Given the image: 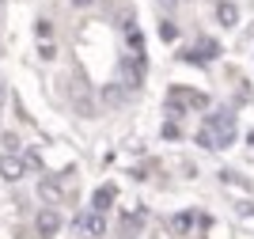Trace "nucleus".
<instances>
[{
    "label": "nucleus",
    "instance_id": "11",
    "mask_svg": "<svg viewBox=\"0 0 254 239\" xmlns=\"http://www.w3.org/2000/svg\"><path fill=\"white\" fill-rule=\"evenodd\" d=\"M216 19H220V27H235V19H239V8H235L232 0H220V4H216Z\"/></svg>",
    "mask_w": 254,
    "mask_h": 239
},
{
    "label": "nucleus",
    "instance_id": "1",
    "mask_svg": "<svg viewBox=\"0 0 254 239\" xmlns=\"http://www.w3.org/2000/svg\"><path fill=\"white\" fill-rule=\"evenodd\" d=\"M232 141H235V110L220 106V110L205 114L201 129H197V145H201V148H212V152H220V148H228Z\"/></svg>",
    "mask_w": 254,
    "mask_h": 239
},
{
    "label": "nucleus",
    "instance_id": "2",
    "mask_svg": "<svg viewBox=\"0 0 254 239\" xmlns=\"http://www.w3.org/2000/svg\"><path fill=\"white\" fill-rule=\"evenodd\" d=\"M144 73H148V65H144L140 53H126V57L118 61V76H122V83H126L129 91H137L140 83H144Z\"/></svg>",
    "mask_w": 254,
    "mask_h": 239
},
{
    "label": "nucleus",
    "instance_id": "8",
    "mask_svg": "<svg viewBox=\"0 0 254 239\" xmlns=\"http://www.w3.org/2000/svg\"><path fill=\"white\" fill-rule=\"evenodd\" d=\"M126 46H129V53H144V34H140V27L133 19H126Z\"/></svg>",
    "mask_w": 254,
    "mask_h": 239
},
{
    "label": "nucleus",
    "instance_id": "13",
    "mask_svg": "<svg viewBox=\"0 0 254 239\" xmlns=\"http://www.w3.org/2000/svg\"><path fill=\"white\" fill-rule=\"evenodd\" d=\"M38 194H42V201H61V182H50V178H42V186H38Z\"/></svg>",
    "mask_w": 254,
    "mask_h": 239
},
{
    "label": "nucleus",
    "instance_id": "4",
    "mask_svg": "<svg viewBox=\"0 0 254 239\" xmlns=\"http://www.w3.org/2000/svg\"><path fill=\"white\" fill-rule=\"evenodd\" d=\"M76 232H80L84 239H103L106 236V217L99 213V209H87V213L76 217Z\"/></svg>",
    "mask_w": 254,
    "mask_h": 239
},
{
    "label": "nucleus",
    "instance_id": "3",
    "mask_svg": "<svg viewBox=\"0 0 254 239\" xmlns=\"http://www.w3.org/2000/svg\"><path fill=\"white\" fill-rule=\"evenodd\" d=\"M167 106L171 110H201V106H209V95L205 91H193V87H171L167 91Z\"/></svg>",
    "mask_w": 254,
    "mask_h": 239
},
{
    "label": "nucleus",
    "instance_id": "10",
    "mask_svg": "<svg viewBox=\"0 0 254 239\" xmlns=\"http://www.w3.org/2000/svg\"><path fill=\"white\" fill-rule=\"evenodd\" d=\"M114 198H118V190H114V186H99V190H95V198H91V209L106 213V209L114 205Z\"/></svg>",
    "mask_w": 254,
    "mask_h": 239
},
{
    "label": "nucleus",
    "instance_id": "14",
    "mask_svg": "<svg viewBox=\"0 0 254 239\" xmlns=\"http://www.w3.org/2000/svg\"><path fill=\"white\" fill-rule=\"evenodd\" d=\"M23 163H27V167H31V171H38V167H42V156H38V152H34V148H27V152H23Z\"/></svg>",
    "mask_w": 254,
    "mask_h": 239
},
{
    "label": "nucleus",
    "instance_id": "5",
    "mask_svg": "<svg viewBox=\"0 0 254 239\" xmlns=\"http://www.w3.org/2000/svg\"><path fill=\"white\" fill-rule=\"evenodd\" d=\"M220 53H224V46L216 38H197V42H193V50H186L182 57L193 61V65H209V61H216Z\"/></svg>",
    "mask_w": 254,
    "mask_h": 239
},
{
    "label": "nucleus",
    "instance_id": "7",
    "mask_svg": "<svg viewBox=\"0 0 254 239\" xmlns=\"http://www.w3.org/2000/svg\"><path fill=\"white\" fill-rule=\"evenodd\" d=\"M23 171H27V167H23V159H19V156H11V152H8V156L0 159V175L8 178V182H15V178H23Z\"/></svg>",
    "mask_w": 254,
    "mask_h": 239
},
{
    "label": "nucleus",
    "instance_id": "17",
    "mask_svg": "<svg viewBox=\"0 0 254 239\" xmlns=\"http://www.w3.org/2000/svg\"><path fill=\"white\" fill-rule=\"evenodd\" d=\"M251 145H254V133H251Z\"/></svg>",
    "mask_w": 254,
    "mask_h": 239
},
{
    "label": "nucleus",
    "instance_id": "9",
    "mask_svg": "<svg viewBox=\"0 0 254 239\" xmlns=\"http://www.w3.org/2000/svg\"><path fill=\"white\" fill-rule=\"evenodd\" d=\"M193 224H209V217H201V213H179V217L171 220V228H175V232H190Z\"/></svg>",
    "mask_w": 254,
    "mask_h": 239
},
{
    "label": "nucleus",
    "instance_id": "6",
    "mask_svg": "<svg viewBox=\"0 0 254 239\" xmlns=\"http://www.w3.org/2000/svg\"><path fill=\"white\" fill-rule=\"evenodd\" d=\"M57 232H61V213H50V209L38 213V236L50 239V236H57Z\"/></svg>",
    "mask_w": 254,
    "mask_h": 239
},
{
    "label": "nucleus",
    "instance_id": "16",
    "mask_svg": "<svg viewBox=\"0 0 254 239\" xmlns=\"http://www.w3.org/2000/svg\"><path fill=\"white\" fill-rule=\"evenodd\" d=\"M76 8H91V4H95V0H72Z\"/></svg>",
    "mask_w": 254,
    "mask_h": 239
},
{
    "label": "nucleus",
    "instance_id": "12",
    "mask_svg": "<svg viewBox=\"0 0 254 239\" xmlns=\"http://www.w3.org/2000/svg\"><path fill=\"white\" fill-rule=\"evenodd\" d=\"M126 95H129L126 83H106V87H103V103H106V106H118Z\"/></svg>",
    "mask_w": 254,
    "mask_h": 239
},
{
    "label": "nucleus",
    "instance_id": "15",
    "mask_svg": "<svg viewBox=\"0 0 254 239\" xmlns=\"http://www.w3.org/2000/svg\"><path fill=\"white\" fill-rule=\"evenodd\" d=\"M137 224H140V217H126V236H133V232H137Z\"/></svg>",
    "mask_w": 254,
    "mask_h": 239
}]
</instances>
